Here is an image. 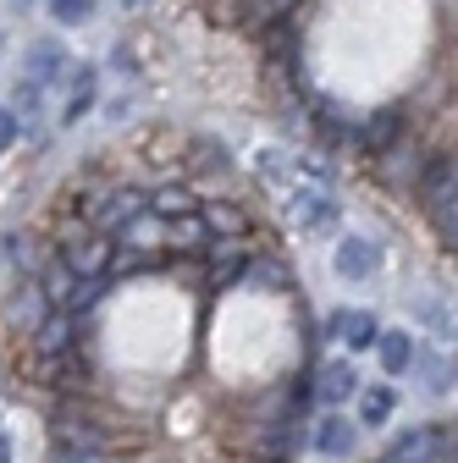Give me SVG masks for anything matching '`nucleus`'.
<instances>
[{
  "label": "nucleus",
  "instance_id": "7c9ffc66",
  "mask_svg": "<svg viewBox=\"0 0 458 463\" xmlns=\"http://www.w3.org/2000/svg\"><path fill=\"white\" fill-rule=\"evenodd\" d=\"M260 463H293V458H271V452H265V458H260Z\"/></svg>",
  "mask_w": 458,
  "mask_h": 463
},
{
  "label": "nucleus",
  "instance_id": "39448f33",
  "mask_svg": "<svg viewBox=\"0 0 458 463\" xmlns=\"http://www.w3.org/2000/svg\"><path fill=\"white\" fill-rule=\"evenodd\" d=\"M326 331L342 336V347H348V354H370V347L381 342V320H376L370 309H342V315H331Z\"/></svg>",
  "mask_w": 458,
  "mask_h": 463
},
{
  "label": "nucleus",
  "instance_id": "0eeeda50",
  "mask_svg": "<svg viewBox=\"0 0 458 463\" xmlns=\"http://www.w3.org/2000/svg\"><path fill=\"white\" fill-rule=\"evenodd\" d=\"M50 315V298H44V287H39V276H23L17 281V293H12V304H6V320L17 326V331H39V320Z\"/></svg>",
  "mask_w": 458,
  "mask_h": 463
},
{
  "label": "nucleus",
  "instance_id": "c756f323",
  "mask_svg": "<svg viewBox=\"0 0 458 463\" xmlns=\"http://www.w3.org/2000/svg\"><path fill=\"white\" fill-rule=\"evenodd\" d=\"M122 6H128V12H144V6H149V0H122Z\"/></svg>",
  "mask_w": 458,
  "mask_h": 463
},
{
  "label": "nucleus",
  "instance_id": "a878e982",
  "mask_svg": "<svg viewBox=\"0 0 458 463\" xmlns=\"http://www.w3.org/2000/svg\"><path fill=\"white\" fill-rule=\"evenodd\" d=\"M17 138H23V116H17V105H0V155L17 149Z\"/></svg>",
  "mask_w": 458,
  "mask_h": 463
},
{
  "label": "nucleus",
  "instance_id": "6e6552de",
  "mask_svg": "<svg viewBox=\"0 0 458 463\" xmlns=\"http://www.w3.org/2000/svg\"><path fill=\"white\" fill-rule=\"evenodd\" d=\"M72 336H78V315L72 309H50L33 331V354L39 359H55V354H72Z\"/></svg>",
  "mask_w": 458,
  "mask_h": 463
},
{
  "label": "nucleus",
  "instance_id": "2f4dec72",
  "mask_svg": "<svg viewBox=\"0 0 458 463\" xmlns=\"http://www.w3.org/2000/svg\"><path fill=\"white\" fill-rule=\"evenodd\" d=\"M17 6H33V0H17Z\"/></svg>",
  "mask_w": 458,
  "mask_h": 463
},
{
  "label": "nucleus",
  "instance_id": "423d86ee",
  "mask_svg": "<svg viewBox=\"0 0 458 463\" xmlns=\"http://www.w3.org/2000/svg\"><path fill=\"white\" fill-rule=\"evenodd\" d=\"M288 221L304 226V232H320V226L337 221V199H331L320 183H315V188H299V194L288 199Z\"/></svg>",
  "mask_w": 458,
  "mask_h": 463
},
{
  "label": "nucleus",
  "instance_id": "393cba45",
  "mask_svg": "<svg viewBox=\"0 0 458 463\" xmlns=\"http://www.w3.org/2000/svg\"><path fill=\"white\" fill-rule=\"evenodd\" d=\"M44 6H50V17L62 23V28H78V23L89 17V6H94V0H44Z\"/></svg>",
  "mask_w": 458,
  "mask_h": 463
},
{
  "label": "nucleus",
  "instance_id": "412c9836",
  "mask_svg": "<svg viewBox=\"0 0 458 463\" xmlns=\"http://www.w3.org/2000/svg\"><path fill=\"white\" fill-rule=\"evenodd\" d=\"M392 409H397V392H392L386 381H376V386L359 392V425H386Z\"/></svg>",
  "mask_w": 458,
  "mask_h": 463
},
{
  "label": "nucleus",
  "instance_id": "ddd939ff",
  "mask_svg": "<svg viewBox=\"0 0 458 463\" xmlns=\"http://www.w3.org/2000/svg\"><path fill=\"white\" fill-rule=\"evenodd\" d=\"M210 243H215V238H210V226H205L199 210L166 221V249H177V254H210Z\"/></svg>",
  "mask_w": 458,
  "mask_h": 463
},
{
  "label": "nucleus",
  "instance_id": "f257e3e1",
  "mask_svg": "<svg viewBox=\"0 0 458 463\" xmlns=\"http://www.w3.org/2000/svg\"><path fill=\"white\" fill-rule=\"evenodd\" d=\"M144 210H149V194H144V188H110L105 199L89 204V226L105 232V238H117V232H122L133 215H144Z\"/></svg>",
  "mask_w": 458,
  "mask_h": 463
},
{
  "label": "nucleus",
  "instance_id": "cd10ccee",
  "mask_svg": "<svg viewBox=\"0 0 458 463\" xmlns=\"http://www.w3.org/2000/svg\"><path fill=\"white\" fill-rule=\"evenodd\" d=\"M442 463H458V436H447V452H442Z\"/></svg>",
  "mask_w": 458,
  "mask_h": 463
},
{
  "label": "nucleus",
  "instance_id": "2eb2a0df",
  "mask_svg": "<svg viewBox=\"0 0 458 463\" xmlns=\"http://www.w3.org/2000/svg\"><path fill=\"white\" fill-rule=\"evenodd\" d=\"M78 270L62 260V254H50L44 265H39V287H44V298H50V309H67L72 304V293H78Z\"/></svg>",
  "mask_w": 458,
  "mask_h": 463
},
{
  "label": "nucleus",
  "instance_id": "dca6fc26",
  "mask_svg": "<svg viewBox=\"0 0 458 463\" xmlns=\"http://www.w3.org/2000/svg\"><path fill=\"white\" fill-rule=\"evenodd\" d=\"M117 243H122V249H138V254H149V249H166V215H155V210L133 215V221L117 232Z\"/></svg>",
  "mask_w": 458,
  "mask_h": 463
},
{
  "label": "nucleus",
  "instance_id": "aec40b11",
  "mask_svg": "<svg viewBox=\"0 0 458 463\" xmlns=\"http://www.w3.org/2000/svg\"><path fill=\"white\" fill-rule=\"evenodd\" d=\"M404 128V116L397 110H376L370 122H359L354 128V138H359V149H370V155H386V144H392V133Z\"/></svg>",
  "mask_w": 458,
  "mask_h": 463
},
{
  "label": "nucleus",
  "instance_id": "bb28decb",
  "mask_svg": "<svg viewBox=\"0 0 458 463\" xmlns=\"http://www.w3.org/2000/svg\"><path fill=\"white\" fill-rule=\"evenodd\" d=\"M50 463H110V458H105V447H55Z\"/></svg>",
  "mask_w": 458,
  "mask_h": 463
},
{
  "label": "nucleus",
  "instance_id": "a211bd4d",
  "mask_svg": "<svg viewBox=\"0 0 458 463\" xmlns=\"http://www.w3.org/2000/svg\"><path fill=\"white\" fill-rule=\"evenodd\" d=\"M376 354H381V370L386 375H409L415 370V331H381V342H376Z\"/></svg>",
  "mask_w": 458,
  "mask_h": 463
},
{
  "label": "nucleus",
  "instance_id": "f8f14e48",
  "mask_svg": "<svg viewBox=\"0 0 458 463\" xmlns=\"http://www.w3.org/2000/svg\"><path fill=\"white\" fill-rule=\"evenodd\" d=\"M199 215H205V226H210L215 243H238L243 232H249V215H243V204H233V199H205Z\"/></svg>",
  "mask_w": 458,
  "mask_h": 463
},
{
  "label": "nucleus",
  "instance_id": "473e14b6",
  "mask_svg": "<svg viewBox=\"0 0 458 463\" xmlns=\"http://www.w3.org/2000/svg\"><path fill=\"white\" fill-rule=\"evenodd\" d=\"M376 463H392V458H376Z\"/></svg>",
  "mask_w": 458,
  "mask_h": 463
},
{
  "label": "nucleus",
  "instance_id": "9b49d317",
  "mask_svg": "<svg viewBox=\"0 0 458 463\" xmlns=\"http://www.w3.org/2000/svg\"><path fill=\"white\" fill-rule=\"evenodd\" d=\"M381 270V249L370 238H342L337 243V276L342 281H370Z\"/></svg>",
  "mask_w": 458,
  "mask_h": 463
},
{
  "label": "nucleus",
  "instance_id": "4be33fe9",
  "mask_svg": "<svg viewBox=\"0 0 458 463\" xmlns=\"http://www.w3.org/2000/svg\"><path fill=\"white\" fill-rule=\"evenodd\" d=\"M149 210L171 221V215H188V210H199V199H194L183 183H166V188H155V194H149Z\"/></svg>",
  "mask_w": 458,
  "mask_h": 463
},
{
  "label": "nucleus",
  "instance_id": "1a4fd4ad",
  "mask_svg": "<svg viewBox=\"0 0 458 463\" xmlns=\"http://www.w3.org/2000/svg\"><path fill=\"white\" fill-rule=\"evenodd\" d=\"M310 447H315L320 458H354V447H359V425H348L337 409H326V420L315 425Z\"/></svg>",
  "mask_w": 458,
  "mask_h": 463
},
{
  "label": "nucleus",
  "instance_id": "5701e85b",
  "mask_svg": "<svg viewBox=\"0 0 458 463\" xmlns=\"http://www.w3.org/2000/svg\"><path fill=\"white\" fill-rule=\"evenodd\" d=\"M260 177H265V183H293L299 165L281 155V149H260Z\"/></svg>",
  "mask_w": 458,
  "mask_h": 463
},
{
  "label": "nucleus",
  "instance_id": "b1692460",
  "mask_svg": "<svg viewBox=\"0 0 458 463\" xmlns=\"http://www.w3.org/2000/svg\"><path fill=\"white\" fill-rule=\"evenodd\" d=\"M260 287H271V293H281V287H293V270L288 265H281V260H260L254 270H249Z\"/></svg>",
  "mask_w": 458,
  "mask_h": 463
},
{
  "label": "nucleus",
  "instance_id": "f3484780",
  "mask_svg": "<svg viewBox=\"0 0 458 463\" xmlns=\"http://www.w3.org/2000/svg\"><path fill=\"white\" fill-rule=\"evenodd\" d=\"M55 447H105V425H94L89 414L62 409L55 414Z\"/></svg>",
  "mask_w": 458,
  "mask_h": 463
},
{
  "label": "nucleus",
  "instance_id": "6ab92c4d",
  "mask_svg": "<svg viewBox=\"0 0 458 463\" xmlns=\"http://www.w3.org/2000/svg\"><path fill=\"white\" fill-rule=\"evenodd\" d=\"M94 94H100V78H94V67H89V61H78V67H72V94H67V105H62V128L83 122L89 105H94Z\"/></svg>",
  "mask_w": 458,
  "mask_h": 463
},
{
  "label": "nucleus",
  "instance_id": "c85d7f7f",
  "mask_svg": "<svg viewBox=\"0 0 458 463\" xmlns=\"http://www.w3.org/2000/svg\"><path fill=\"white\" fill-rule=\"evenodd\" d=\"M0 463H12V441L6 436H0Z\"/></svg>",
  "mask_w": 458,
  "mask_h": 463
},
{
  "label": "nucleus",
  "instance_id": "7ed1b4c3",
  "mask_svg": "<svg viewBox=\"0 0 458 463\" xmlns=\"http://www.w3.org/2000/svg\"><path fill=\"white\" fill-rule=\"evenodd\" d=\"M442 452H447V430L442 425H415V430H404L386 447L392 463H442Z\"/></svg>",
  "mask_w": 458,
  "mask_h": 463
},
{
  "label": "nucleus",
  "instance_id": "9d476101",
  "mask_svg": "<svg viewBox=\"0 0 458 463\" xmlns=\"http://www.w3.org/2000/svg\"><path fill=\"white\" fill-rule=\"evenodd\" d=\"M249 270H254L249 249H221V243H210V293H233V287L249 281Z\"/></svg>",
  "mask_w": 458,
  "mask_h": 463
},
{
  "label": "nucleus",
  "instance_id": "f03ea898",
  "mask_svg": "<svg viewBox=\"0 0 458 463\" xmlns=\"http://www.w3.org/2000/svg\"><path fill=\"white\" fill-rule=\"evenodd\" d=\"M23 72H28L39 89H62V78H72V55H67V44H62V39H33V44H28Z\"/></svg>",
  "mask_w": 458,
  "mask_h": 463
},
{
  "label": "nucleus",
  "instance_id": "20e7f679",
  "mask_svg": "<svg viewBox=\"0 0 458 463\" xmlns=\"http://www.w3.org/2000/svg\"><path fill=\"white\" fill-rule=\"evenodd\" d=\"M110 254H117V238H105V232H94V226L62 249V260H67L78 276H105V270H110Z\"/></svg>",
  "mask_w": 458,
  "mask_h": 463
},
{
  "label": "nucleus",
  "instance_id": "4468645a",
  "mask_svg": "<svg viewBox=\"0 0 458 463\" xmlns=\"http://www.w3.org/2000/svg\"><path fill=\"white\" fill-rule=\"evenodd\" d=\"M315 397L326 402V409H342L348 397H359V375H354V364H348V359H331V364L315 375Z\"/></svg>",
  "mask_w": 458,
  "mask_h": 463
}]
</instances>
